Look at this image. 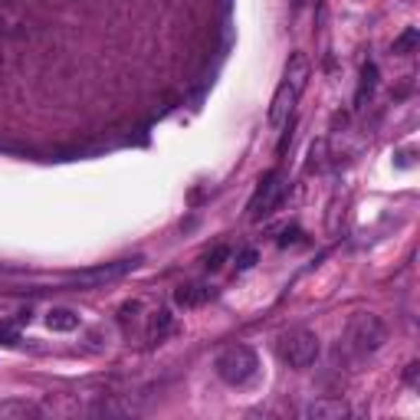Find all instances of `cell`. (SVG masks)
<instances>
[{"label":"cell","mask_w":420,"mask_h":420,"mask_svg":"<svg viewBox=\"0 0 420 420\" xmlns=\"http://www.w3.org/2000/svg\"><path fill=\"white\" fill-rule=\"evenodd\" d=\"M227 257H230V247H214V253H207V263H204V266L220 269L223 263H227Z\"/></svg>","instance_id":"15"},{"label":"cell","mask_w":420,"mask_h":420,"mask_svg":"<svg viewBox=\"0 0 420 420\" xmlns=\"http://www.w3.org/2000/svg\"><path fill=\"white\" fill-rule=\"evenodd\" d=\"M348 404L338 401V397H319V401H312L306 407V417L312 420H345L348 417Z\"/></svg>","instance_id":"7"},{"label":"cell","mask_w":420,"mask_h":420,"mask_svg":"<svg viewBox=\"0 0 420 420\" xmlns=\"http://www.w3.org/2000/svg\"><path fill=\"white\" fill-rule=\"evenodd\" d=\"M39 417V407L33 401H0V420H27Z\"/></svg>","instance_id":"11"},{"label":"cell","mask_w":420,"mask_h":420,"mask_svg":"<svg viewBox=\"0 0 420 420\" xmlns=\"http://www.w3.org/2000/svg\"><path fill=\"white\" fill-rule=\"evenodd\" d=\"M374 89H378V66H374V63H364L362 82H358V92H354V109H364L368 99L374 96Z\"/></svg>","instance_id":"9"},{"label":"cell","mask_w":420,"mask_h":420,"mask_svg":"<svg viewBox=\"0 0 420 420\" xmlns=\"http://www.w3.org/2000/svg\"><path fill=\"white\" fill-rule=\"evenodd\" d=\"M132 266H135V263H128V259H122V263H105V266L86 269V273L73 276V283H79V286H102V283H112V279L125 276Z\"/></svg>","instance_id":"6"},{"label":"cell","mask_w":420,"mask_h":420,"mask_svg":"<svg viewBox=\"0 0 420 420\" xmlns=\"http://www.w3.org/2000/svg\"><path fill=\"white\" fill-rule=\"evenodd\" d=\"M217 374H220V381H227V384H247L257 378L259 371V358L253 348H247V345H230V348H223V352L217 354Z\"/></svg>","instance_id":"2"},{"label":"cell","mask_w":420,"mask_h":420,"mask_svg":"<svg viewBox=\"0 0 420 420\" xmlns=\"http://www.w3.org/2000/svg\"><path fill=\"white\" fill-rule=\"evenodd\" d=\"M309 73H312V66H309V56L306 53H296V56L286 63V82L289 86H296L299 92H306V82H309Z\"/></svg>","instance_id":"8"},{"label":"cell","mask_w":420,"mask_h":420,"mask_svg":"<svg viewBox=\"0 0 420 420\" xmlns=\"http://www.w3.org/2000/svg\"><path fill=\"white\" fill-rule=\"evenodd\" d=\"M168 328H171V312H158L154 315V325H152V335L154 338H161Z\"/></svg>","instance_id":"17"},{"label":"cell","mask_w":420,"mask_h":420,"mask_svg":"<svg viewBox=\"0 0 420 420\" xmlns=\"http://www.w3.org/2000/svg\"><path fill=\"white\" fill-rule=\"evenodd\" d=\"M384 342H388V328H384V322L374 312H358L348 322V328H345V348L358 362L374 354Z\"/></svg>","instance_id":"1"},{"label":"cell","mask_w":420,"mask_h":420,"mask_svg":"<svg viewBox=\"0 0 420 420\" xmlns=\"http://www.w3.org/2000/svg\"><path fill=\"white\" fill-rule=\"evenodd\" d=\"M47 325L53 332H73V328H79V315L73 309H49Z\"/></svg>","instance_id":"12"},{"label":"cell","mask_w":420,"mask_h":420,"mask_svg":"<svg viewBox=\"0 0 420 420\" xmlns=\"http://www.w3.org/2000/svg\"><path fill=\"white\" fill-rule=\"evenodd\" d=\"M253 263H257V249H243L237 257V269H249Z\"/></svg>","instance_id":"18"},{"label":"cell","mask_w":420,"mask_h":420,"mask_svg":"<svg viewBox=\"0 0 420 420\" xmlns=\"http://www.w3.org/2000/svg\"><path fill=\"white\" fill-rule=\"evenodd\" d=\"M286 191H289V178H286V171H269L263 181H259V187H257V194H253V201H249V220H263V217H269L273 210L279 207V201L286 197Z\"/></svg>","instance_id":"4"},{"label":"cell","mask_w":420,"mask_h":420,"mask_svg":"<svg viewBox=\"0 0 420 420\" xmlns=\"http://www.w3.org/2000/svg\"><path fill=\"white\" fill-rule=\"evenodd\" d=\"M276 352L289 368H309V364L319 362L322 345H319V335L309 332V328H292V332L279 335Z\"/></svg>","instance_id":"3"},{"label":"cell","mask_w":420,"mask_h":420,"mask_svg":"<svg viewBox=\"0 0 420 420\" xmlns=\"http://www.w3.org/2000/svg\"><path fill=\"white\" fill-rule=\"evenodd\" d=\"M325 164V142H315L312 152H309V171H319Z\"/></svg>","instance_id":"16"},{"label":"cell","mask_w":420,"mask_h":420,"mask_svg":"<svg viewBox=\"0 0 420 420\" xmlns=\"http://www.w3.org/2000/svg\"><path fill=\"white\" fill-rule=\"evenodd\" d=\"M417 43H420V30L417 27H407L401 37L394 39V53H397V56H411L414 49H417Z\"/></svg>","instance_id":"13"},{"label":"cell","mask_w":420,"mask_h":420,"mask_svg":"<svg viewBox=\"0 0 420 420\" xmlns=\"http://www.w3.org/2000/svg\"><path fill=\"white\" fill-rule=\"evenodd\" d=\"M86 414H92V417H122V414H128V407H122V404H115V401H99Z\"/></svg>","instance_id":"14"},{"label":"cell","mask_w":420,"mask_h":420,"mask_svg":"<svg viewBox=\"0 0 420 420\" xmlns=\"http://www.w3.org/2000/svg\"><path fill=\"white\" fill-rule=\"evenodd\" d=\"M214 296L207 286H197V283H191V286H181L178 292H174V302L178 306H184V309H197V306H204L207 299Z\"/></svg>","instance_id":"10"},{"label":"cell","mask_w":420,"mask_h":420,"mask_svg":"<svg viewBox=\"0 0 420 420\" xmlns=\"http://www.w3.org/2000/svg\"><path fill=\"white\" fill-rule=\"evenodd\" d=\"M299 92L296 86H289L286 79L279 82V89H276V96H273V105H269V122L273 125H283L292 115V109H296V102H299Z\"/></svg>","instance_id":"5"}]
</instances>
